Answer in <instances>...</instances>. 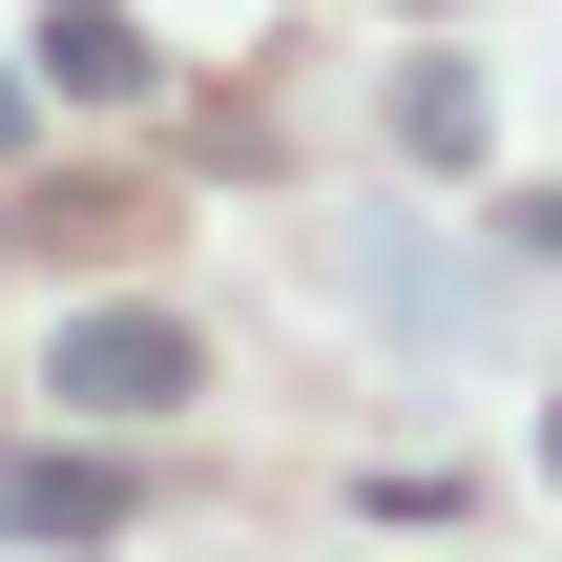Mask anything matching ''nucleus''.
<instances>
[{"label": "nucleus", "instance_id": "2", "mask_svg": "<svg viewBox=\"0 0 562 562\" xmlns=\"http://www.w3.org/2000/svg\"><path fill=\"white\" fill-rule=\"evenodd\" d=\"M104 521H125V459H42V438L0 459V542H104Z\"/></svg>", "mask_w": 562, "mask_h": 562}, {"label": "nucleus", "instance_id": "4", "mask_svg": "<svg viewBox=\"0 0 562 562\" xmlns=\"http://www.w3.org/2000/svg\"><path fill=\"white\" fill-rule=\"evenodd\" d=\"M0 229H21V250H125V229H146V209H125V188H21V209H0Z\"/></svg>", "mask_w": 562, "mask_h": 562}, {"label": "nucleus", "instance_id": "7", "mask_svg": "<svg viewBox=\"0 0 562 562\" xmlns=\"http://www.w3.org/2000/svg\"><path fill=\"white\" fill-rule=\"evenodd\" d=\"M542 459H562V417H542Z\"/></svg>", "mask_w": 562, "mask_h": 562}, {"label": "nucleus", "instance_id": "1", "mask_svg": "<svg viewBox=\"0 0 562 562\" xmlns=\"http://www.w3.org/2000/svg\"><path fill=\"white\" fill-rule=\"evenodd\" d=\"M42 375H63L83 417H188V396H209V355H188L167 313H83V334H63Z\"/></svg>", "mask_w": 562, "mask_h": 562}, {"label": "nucleus", "instance_id": "3", "mask_svg": "<svg viewBox=\"0 0 562 562\" xmlns=\"http://www.w3.org/2000/svg\"><path fill=\"white\" fill-rule=\"evenodd\" d=\"M42 83H63V104H125V83H146V21H125V0H63V21H42Z\"/></svg>", "mask_w": 562, "mask_h": 562}, {"label": "nucleus", "instance_id": "6", "mask_svg": "<svg viewBox=\"0 0 562 562\" xmlns=\"http://www.w3.org/2000/svg\"><path fill=\"white\" fill-rule=\"evenodd\" d=\"M0 146H21V83H0Z\"/></svg>", "mask_w": 562, "mask_h": 562}, {"label": "nucleus", "instance_id": "5", "mask_svg": "<svg viewBox=\"0 0 562 562\" xmlns=\"http://www.w3.org/2000/svg\"><path fill=\"white\" fill-rule=\"evenodd\" d=\"M521 229H542V250H562V188H542V209H521Z\"/></svg>", "mask_w": 562, "mask_h": 562}]
</instances>
